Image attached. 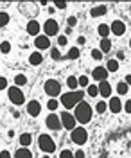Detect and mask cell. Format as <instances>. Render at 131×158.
<instances>
[{
    "label": "cell",
    "mask_w": 131,
    "mask_h": 158,
    "mask_svg": "<svg viewBox=\"0 0 131 158\" xmlns=\"http://www.w3.org/2000/svg\"><path fill=\"white\" fill-rule=\"evenodd\" d=\"M74 118H76V122H81V124H86V122H90L92 120V106L88 102H84V101H81L79 104H76V108H74Z\"/></svg>",
    "instance_id": "obj_1"
},
{
    "label": "cell",
    "mask_w": 131,
    "mask_h": 158,
    "mask_svg": "<svg viewBox=\"0 0 131 158\" xmlns=\"http://www.w3.org/2000/svg\"><path fill=\"white\" fill-rule=\"evenodd\" d=\"M84 97V92H81V90H74V92H67V94H63L59 99V102L65 106V108H76V104H79L81 101Z\"/></svg>",
    "instance_id": "obj_2"
},
{
    "label": "cell",
    "mask_w": 131,
    "mask_h": 158,
    "mask_svg": "<svg viewBox=\"0 0 131 158\" xmlns=\"http://www.w3.org/2000/svg\"><path fill=\"white\" fill-rule=\"evenodd\" d=\"M7 97H9V101L14 106H20V104H23V101H25L23 92H22L18 86H9V88H7Z\"/></svg>",
    "instance_id": "obj_3"
},
{
    "label": "cell",
    "mask_w": 131,
    "mask_h": 158,
    "mask_svg": "<svg viewBox=\"0 0 131 158\" xmlns=\"http://www.w3.org/2000/svg\"><path fill=\"white\" fill-rule=\"evenodd\" d=\"M38 146H40V149L43 151V153H54L56 151V144H54V140H52L49 135H40V138H38Z\"/></svg>",
    "instance_id": "obj_4"
},
{
    "label": "cell",
    "mask_w": 131,
    "mask_h": 158,
    "mask_svg": "<svg viewBox=\"0 0 131 158\" xmlns=\"http://www.w3.org/2000/svg\"><path fill=\"white\" fill-rule=\"evenodd\" d=\"M45 94H47L51 99L58 97V95L61 94V85L56 81V79H49V81L45 83Z\"/></svg>",
    "instance_id": "obj_5"
},
{
    "label": "cell",
    "mask_w": 131,
    "mask_h": 158,
    "mask_svg": "<svg viewBox=\"0 0 131 158\" xmlns=\"http://www.w3.org/2000/svg\"><path fill=\"white\" fill-rule=\"evenodd\" d=\"M70 138L74 144H77V146H81V144H84L86 142V138H88V133H86V129L84 128H74L70 133Z\"/></svg>",
    "instance_id": "obj_6"
},
{
    "label": "cell",
    "mask_w": 131,
    "mask_h": 158,
    "mask_svg": "<svg viewBox=\"0 0 131 158\" xmlns=\"http://www.w3.org/2000/svg\"><path fill=\"white\" fill-rule=\"evenodd\" d=\"M58 31H59V25H58V22H56V20L49 18L45 23H43V32H45V36H47V38L56 36V34H58Z\"/></svg>",
    "instance_id": "obj_7"
},
{
    "label": "cell",
    "mask_w": 131,
    "mask_h": 158,
    "mask_svg": "<svg viewBox=\"0 0 131 158\" xmlns=\"http://www.w3.org/2000/svg\"><path fill=\"white\" fill-rule=\"evenodd\" d=\"M61 120V126L65 129H74L76 128V118H74V115L72 113H68V111H63V115L59 117Z\"/></svg>",
    "instance_id": "obj_8"
},
{
    "label": "cell",
    "mask_w": 131,
    "mask_h": 158,
    "mask_svg": "<svg viewBox=\"0 0 131 158\" xmlns=\"http://www.w3.org/2000/svg\"><path fill=\"white\" fill-rule=\"evenodd\" d=\"M45 124H47V128L52 129V131H59L61 129V120H59V115H56V113H51L47 120H45Z\"/></svg>",
    "instance_id": "obj_9"
},
{
    "label": "cell",
    "mask_w": 131,
    "mask_h": 158,
    "mask_svg": "<svg viewBox=\"0 0 131 158\" xmlns=\"http://www.w3.org/2000/svg\"><path fill=\"white\" fill-rule=\"evenodd\" d=\"M92 77L95 79V81H106L108 79V70L104 69V67H95V69L92 70Z\"/></svg>",
    "instance_id": "obj_10"
},
{
    "label": "cell",
    "mask_w": 131,
    "mask_h": 158,
    "mask_svg": "<svg viewBox=\"0 0 131 158\" xmlns=\"http://www.w3.org/2000/svg\"><path fill=\"white\" fill-rule=\"evenodd\" d=\"M110 32L117 34V36H122V34L126 32V25H124V22H121V20H115V22L110 25Z\"/></svg>",
    "instance_id": "obj_11"
},
{
    "label": "cell",
    "mask_w": 131,
    "mask_h": 158,
    "mask_svg": "<svg viewBox=\"0 0 131 158\" xmlns=\"http://www.w3.org/2000/svg\"><path fill=\"white\" fill-rule=\"evenodd\" d=\"M108 108H110V111H111V113H121V110H122L121 97H110V102H108Z\"/></svg>",
    "instance_id": "obj_12"
},
{
    "label": "cell",
    "mask_w": 131,
    "mask_h": 158,
    "mask_svg": "<svg viewBox=\"0 0 131 158\" xmlns=\"http://www.w3.org/2000/svg\"><path fill=\"white\" fill-rule=\"evenodd\" d=\"M97 88H99V95H102L104 99L111 95V85L108 83V79H106V81H101Z\"/></svg>",
    "instance_id": "obj_13"
},
{
    "label": "cell",
    "mask_w": 131,
    "mask_h": 158,
    "mask_svg": "<svg viewBox=\"0 0 131 158\" xmlns=\"http://www.w3.org/2000/svg\"><path fill=\"white\" fill-rule=\"evenodd\" d=\"M40 31H41V25L36 20H31L29 23H27V34H31V36H40Z\"/></svg>",
    "instance_id": "obj_14"
},
{
    "label": "cell",
    "mask_w": 131,
    "mask_h": 158,
    "mask_svg": "<svg viewBox=\"0 0 131 158\" xmlns=\"http://www.w3.org/2000/svg\"><path fill=\"white\" fill-rule=\"evenodd\" d=\"M41 111V104L38 101H31L29 104H27V113H29L31 117H36V115H40Z\"/></svg>",
    "instance_id": "obj_15"
},
{
    "label": "cell",
    "mask_w": 131,
    "mask_h": 158,
    "mask_svg": "<svg viewBox=\"0 0 131 158\" xmlns=\"http://www.w3.org/2000/svg\"><path fill=\"white\" fill-rule=\"evenodd\" d=\"M34 45H36L38 49H49V45H51V38H47L45 34L36 36V40H34Z\"/></svg>",
    "instance_id": "obj_16"
},
{
    "label": "cell",
    "mask_w": 131,
    "mask_h": 158,
    "mask_svg": "<svg viewBox=\"0 0 131 158\" xmlns=\"http://www.w3.org/2000/svg\"><path fill=\"white\" fill-rule=\"evenodd\" d=\"M108 13V9H106V6H97V7H92L90 15L93 16V18H97V16H102V15H106Z\"/></svg>",
    "instance_id": "obj_17"
},
{
    "label": "cell",
    "mask_w": 131,
    "mask_h": 158,
    "mask_svg": "<svg viewBox=\"0 0 131 158\" xmlns=\"http://www.w3.org/2000/svg\"><path fill=\"white\" fill-rule=\"evenodd\" d=\"M13 158H32V155H31V151L27 148H20L13 155Z\"/></svg>",
    "instance_id": "obj_18"
},
{
    "label": "cell",
    "mask_w": 131,
    "mask_h": 158,
    "mask_svg": "<svg viewBox=\"0 0 131 158\" xmlns=\"http://www.w3.org/2000/svg\"><path fill=\"white\" fill-rule=\"evenodd\" d=\"M29 63L31 65H41L43 63V56H41L40 52H32L29 58Z\"/></svg>",
    "instance_id": "obj_19"
},
{
    "label": "cell",
    "mask_w": 131,
    "mask_h": 158,
    "mask_svg": "<svg viewBox=\"0 0 131 158\" xmlns=\"http://www.w3.org/2000/svg\"><path fill=\"white\" fill-rule=\"evenodd\" d=\"M99 50H101L102 54H104V52H110V50H111V41H110V40H108V38H102Z\"/></svg>",
    "instance_id": "obj_20"
},
{
    "label": "cell",
    "mask_w": 131,
    "mask_h": 158,
    "mask_svg": "<svg viewBox=\"0 0 131 158\" xmlns=\"http://www.w3.org/2000/svg\"><path fill=\"white\" fill-rule=\"evenodd\" d=\"M104 69L108 70V72H117V70H119V61H117V59H110Z\"/></svg>",
    "instance_id": "obj_21"
},
{
    "label": "cell",
    "mask_w": 131,
    "mask_h": 158,
    "mask_svg": "<svg viewBox=\"0 0 131 158\" xmlns=\"http://www.w3.org/2000/svg\"><path fill=\"white\" fill-rule=\"evenodd\" d=\"M97 31H99V34H101L102 38H108V34H110V25H106V23H101V25L97 27Z\"/></svg>",
    "instance_id": "obj_22"
},
{
    "label": "cell",
    "mask_w": 131,
    "mask_h": 158,
    "mask_svg": "<svg viewBox=\"0 0 131 158\" xmlns=\"http://www.w3.org/2000/svg\"><path fill=\"white\" fill-rule=\"evenodd\" d=\"M25 83H27V77H25L23 74H18V76H14V86H18V88H20V86H23Z\"/></svg>",
    "instance_id": "obj_23"
},
{
    "label": "cell",
    "mask_w": 131,
    "mask_h": 158,
    "mask_svg": "<svg viewBox=\"0 0 131 158\" xmlns=\"http://www.w3.org/2000/svg\"><path fill=\"white\" fill-rule=\"evenodd\" d=\"M67 85H68V88H70L72 92L77 90V86H79V85H77V77H76V76H70V77L67 79Z\"/></svg>",
    "instance_id": "obj_24"
},
{
    "label": "cell",
    "mask_w": 131,
    "mask_h": 158,
    "mask_svg": "<svg viewBox=\"0 0 131 158\" xmlns=\"http://www.w3.org/2000/svg\"><path fill=\"white\" fill-rule=\"evenodd\" d=\"M31 140H32V137H31L29 133H23V135H20V144H22V148H27L31 144Z\"/></svg>",
    "instance_id": "obj_25"
},
{
    "label": "cell",
    "mask_w": 131,
    "mask_h": 158,
    "mask_svg": "<svg viewBox=\"0 0 131 158\" xmlns=\"http://www.w3.org/2000/svg\"><path fill=\"white\" fill-rule=\"evenodd\" d=\"M9 23V15L6 11H0V27H6Z\"/></svg>",
    "instance_id": "obj_26"
},
{
    "label": "cell",
    "mask_w": 131,
    "mask_h": 158,
    "mask_svg": "<svg viewBox=\"0 0 131 158\" xmlns=\"http://www.w3.org/2000/svg\"><path fill=\"white\" fill-rule=\"evenodd\" d=\"M58 106H59V101H56V99H49L47 101V108L51 110V111H56Z\"/></svg>",
    "instance_id": "obj_27"
},
{
    "label": "cell",
    "mask_w": 131,
    "mask_h": 158,
    "mask_svg": "<svg viewBox=\"0 0 131 158\" xmlns=\"http://www.w3.org/2000/svg\"><path fill=\"white\" fill-rule=\"evenodd\" d=\"M86 92H88V95H90V97L99 95V88H97L95 85H88V86H86Z\"/></svg>",
    "instance_id": "obj_28"
},
{
    "label": "cell",
    "mask_w": 131,
    "mask_h": 158,
    "mask_svg": "<svg viewBox=\"0 0 131 158\" xmlns=\"http://www.w3.org/2000/svg\"><path fill=\"white\" fill-rule=\"evenodd\" d=\"M67 58L68 59H77L79 58V49H77V47H72V49L68 50V54H67Z\"/></svg>",
    "instance_id": "obj_29"
},
{
    "label": "cell",
    "mask_w": 131,
    "mask_h": 158,
    "mask_svg": "<svg viewBox=\"0 0 131 158\" xmlns=\"http://www.w3.org/2000/svg\"><path fill=\"white\" fill-rule=\"evenodd\" d=\"M0 52H2V54H9L11 52V43L9 41H2V43H0Z\"/></svg>",
    "instance_id": "obj_30"
},
{
    "label": "cell",
    "mask_w": 131,
    "mask_h": 158,
    "mask_svg": "<svg viewBox=\"0 0 131 158\" xmlns=\"http://www.w3.org/2000/svg\"><path fill=\"white\" fill-rule=\"evenodd\" d=\"M128 85H126V83H119V85H117V92H119V95H126V94H128Z\"/></svg>",
    "instance_id": "obj_31"
},
{
    "label": "cell",
    "mask_w": 131,
    "mask_h": 158,
    "mask_svg": "<svg viewBox=\"0 0 131 158\" xmlns=\"http://www.w3.org/2000/svg\"><path fill=\"white\" fill-rule=\"evenodd\" d=\"M95 111H97V113H104V111H106V102H104V101H99V102L95 104Z\"/></svg>",
    "instance_id": "obj_32"
},
{
    "label": "cell",
    "mask_w": 131,
    "mask_h": 158,
    "mask_svg": "<svg viewBox=\"0 0 131 158\" xmlns=\"http://www.w3.org/2000/svg\"><path fill=\"white\" fill-rule=\"evenodd\" d=\"M90 54H92V59H95V61H99V59H102V52H101L99 49H93V50L90 52Z\"/></svg>",
    "instance_id": "obj_33"
},
{
    "label": "cell",
    "mask_w": 131,
    "mask_h": 158,
    "mask_svg": "<svg viewBox=\"0 0 131 158\" xmlns=\"http://www.w3.org/2000/svg\"><path fill=\"white\" fill-rule=\"evenodd\" d=\"M51 58L54 59V61H59L61 59V52L58 49H51Z\"/></svg>",
    "instance_id": "obj_34"
},
{
    "label": "cell",
    "mask_w": 131,
    "mask_h": 158,
    "mask_svg": "<svg viewBox=\"0 0 131 158\" xmlns=\"http://www.w3.org/2000/svg\"><path fill=\"white\" fill-rule=\"evenodd\" d=\"M88 83H90V79L86 77V76H81V77L77 79V85H79V86H88Z\"/></svg>",
    "instance_id": "obj_35"
},
{
    "label": "cell",
    "mask_w": 131,
    "mask_h": 158,
    "mask_svg": "<svg viewBox=\"0 0 131 158\" xmlns=\"http://www.w3.org/2000/svg\"><path fill=\"white\" fill-rule=\"evenodd\" d=\"M59 158H74V153L68 151V149H63V151L59 153Z\"/></svg>",
    "instance_id": "obj_36"
},
{
    "label": "cell",
    "mask_w": 131,
    "mask_h": 158,
    "mask_svg": "<svg viewBox=\"0 0 131 158\" xmlns=\"http://www.w3.org/2000/svg\"><path fill=\"white\" fill-rule=\"evenodd\" d=\"M58 43H59L61 47H65V45L68 43V40H67V36H58Z\"/></svg>",
    "instance_id": "obj_37"
},
{
    "label": "cell",
    "mask_w": 131,
    "mask_h": 158,
    "mask_svg": "<svg viewBox=\"0 0 131 158\" xmlns=\"http://www.w3.org/2000/svg\"><path fill=\"white\" fill-rule=\"evenodd\" d=\"M54 4H56L58 9H65V7H67V2H63V0H56Z\"/></svg>",
    "instance_id": "obj_38"
},
{
    "label": "cell",
    "mask_w": 131,
    "mask_h": 158,
    "mask_svg": "<svg viewBox=\"0 0 131 158\" xmlns=\"http://www.w3.org/2000/svg\"><path fill=\"white\" fill-rule=\"evenodd\" d=\"M67 23H68V27H74V25L77 23V18H76V16H70V18L67 20Z\"/></svg>",
    "instance_id": "obj_39"
},
{
    "label": "cell",
    "mask_w": 131,
    "mask_h": 158,
    "mask_svg": "<svg viewBox=\"0 0 131 158\" xmlns=\"http://www.w3.org/2000/svg\"><path fill=\"white\" fill-rule=\"evenodd\" d=\"M6 88H7V79L0 77V90H6Z\"/></svg>",
    "instance_id": "obj_40"
},
{
    "label": "cell",
    "mask_w": 131,
    "mask_h": 158,
    "mask_svg": "<svg viewBox=\"0 0 131 158\" xmlns=\"http://www.w3.org/2000/svg\"><path fill=\"white\" fill-rule=\"evenodd\" d=\"M74 158H84V151H83V149H77V151L74 153Z\"/></svg>",
    "instance_id": "obj_41"
},
{
    "label": "cell",
    "mask_w": 131,
    "mask_h": 158,
    "mask_svg": "<svg viewBox=\"0 0 131 158\" xmlns=\"http://www.w3.org/2000/svg\"><path fill=\"white\" fill-rule=\"evenodd\" d=\"M122 108L126 110V111H128V113H131V101H126V104H124V106H122Z\"/></svg>",
    "instance_id": "obj_42"
},
{
    "label": "cell",
    "mask_w": 131,
    "mask_h": 158,
    "mask_svg": "<svg viewBox=\"0 0 131 158\" xmlns=\"http://www.w3.org/2000/svg\"><path fill=\"white\" fill-rule=\"evenodd\" d=\"M0 158H11V153L9 151H2L0 153Z\"/></svg>",
    "instance_id": "obj_43"
},
{
    "label": "cell",
    "mask_w": 131,
    "mask_h": 158,
    "mask_svg": "<svg viewBox=\"0 0 131 158\" xmlns=\"http://www.w3.org/2000/svg\"><path fill=\"white\" fill-rule=\"evenodd\" d=\"M84 41H86V38H84V36H79V38H77V43H79V45H83Z\"/></svg>",
    "instance_id": "obj_44"
},
{
    "label": "cell",
    "mask_w": 131,
    "mask_h": 158,
    "mask_svg": "<svg viewBox=\"0 0 131 158\" xmlns=\"http://www.w3.org/2000/svg\"><path fill=\"white\" fill-rule=\"evenodd\" d=\"M124 83H126L128 86H129V85H131V74H129V76H128V77H126V81H124Z\"/></svg>",
    "instance_id": "obj_45"
},
{
    "label": "cell",
    "mask_w": 131,
    "mask_h": 158,
    "mask_svg": "<svg viewBox=\"0 0 131 158\" xmlns=\"http://www.w3.org/2000/svg\"><path fill=\"white\" fill-rule=\"evenodd\" d=\"M129 47H131V40H129Z\"/></svg>",
    "instance_id": "obj_46"
}]
</instances>
